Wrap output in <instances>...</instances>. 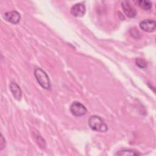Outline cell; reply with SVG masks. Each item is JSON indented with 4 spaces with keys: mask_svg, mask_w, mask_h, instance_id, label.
<instances>
[{
    "mask_svg": "<svg viewBox=\"0 0 156 156\" xmlns=\"http://www.w3.org/2000/svg\"><path fill=\"white\" fill-rule=\"evenodd\" d=\"M88 125L90 129L98 132H105L108 130V126L99 116L93 115L89 118Z\"/></svg>",
    "mask_w": 156,
    "mask_h": 156,
    "instance_id": "cell-1",
    "label": "cell"
},
{
    "mask_svg": "<svg viewBox=\"0 0 156 156\" xmlns=\"http://www.w3.org/2000/svg\"><path fill=\"white\" fill-rule=\"evenodd\" d=\"M35 77L40 86L46 90L51 89V82L49 76L41 68H36L34 71Z\"/></svg>",
    "mask_w": 156,
    "mask_h": 156,
    "instance_id": "cell-2",
    "label": "cell"
},
{
    "mask_svg": "<svg viewBox=\"0 0 156 156\" xmlns=\"http://www.w3.org/2000/svg\"><path fill=\"white\" fill-rule=\"evenodd\" d=\"M71 113L76 116H82L86 114L87 109L80 102L77 101L73 102L69 107Z\"/></svg>",
    "mask_w": 156,
    "mask_h": 156,
    "instance_id": "cell-3",
    "label": "cell"
},
{
    "mask_svg": "<svg viewBox=\"0 0 156 156\" xmlns=\"http://www.w3.org/2000/svg\"><path fill=\"white\" fill-rule=\"evenodd\" d=\"M121 7L123 12L129 18H134L136 15L135 9L129 1H122L121 2Z\"/></svg>",
    "mask_w": 156,
    "mask_h": 156,
    "instance_id": "cell-4",
    "label": "cell"
},
{
    "mask_svg": "<svg viewBox=\"0 0 156 156\" xmlns=\"http://www.w3.org/2000/svg\"><path fill=\"white\" fill-rule=\"evenodd\" d=\"M3 18L7 21L12 24H18L21 19L20 14L16 10L7 12L3 14Z\"/></svg>",
    "mask_w": 156,
    "mask_h": 156,
    "instance_id": "cell-5",
    "label": "cell"
},
{
    "mask_svg": "<svg viewBox=\"0 0 156 156\" xmlns=\"http://www.w3.org/2000/svg\"><path fill=\"white\" fill-rule=\"evenodd\" d=\"M140 27L146 32H152L156 27V23L154 20L147 19L141 21L139 24Z\"/></svg>",
    "mask_w": 156,
    "mask_h": 156,
    "instance_id": "cell-6",
    "label": "cell"
},
{
    "mask_svg": "<svg viewBox=\"0 0 156 156\" xmlns=\"http://www.w3.org/2000/svg\"><path fill=\"white\" fill-rule=\"evenodd\" d=\"M70 12L74 16L82 17L85 14L86 9L83 4L77 3L71 7Z\"/></svg>",
    "mask_w": 156,
    "mask_h": 156,
    "instance_id": "cell-7",
    "label": "cell"
},
{
    "mask_svg": "<svg viewBox=\"0 0 156 156\" xmlns=\"http://www.w3.org/2000/svg\"><path fill=\"white\" fill-rule=\"evenodd\" d=\"M9 88L14 98L17 101H20L22 98V92L20 87L16 82H12L9 85Z\"/></svg>",
    "mask_w": 156,
    "mask_h": 156,
    "instance_id": "cell-8",
    "label": "cell"
},
{
    "mask_svg": "<svg viewBox=\"0 0 156 156\" xmlns=\"http://www.w3.org/2000/svg\"><path fill=\"white\" fill-rule=\"evenodd\" d=\"M115 155H140V153L132 149H124L119 151Z\"/></svg>",
    "mask_w": 156,
    "mask_h": 156,
    "instance_id": "cell-9",
    "label": "cell"
},
{
    "mask_svg": "<svg viewBox=\"0 0 156 156\" xmlns=\"http://www.w3.org/2000/svg\"><path fill=\"white\" fill-rule=\"evenodd\" d=\"M136 3L138 5L143 9L144 10H149L152 8V2L149 1H144V0H138L136 1Z\"/></svg>",
    "mask_w": 156,
    "mask_h": 156,
    "instance_id": "cell-10",
    "label": "cell"
},
{
    "mask_svg": "<svg viewBox=\"0 0 156 156\" xmlns=\"http://www.w3.org/2000/svg\"><path fill=\"white\" fill-rule=\"evenodd\" d=\"M135 63L140 68H141V69L145 68L147 66L146 62L143 58H141L140 57L135 58Z\"/></svg>",
    "mask_w": 156,
    "mask_h": 156,
    "instance_id": "cell-11",
    "label": "cell"
},
{
    "mask_svg": "<svg viewBox=\"0 0 156 156\" xmlns=\"http://www.w3.org/2000/svg\"><path fill=\"white\" fill-rule=\"evenodd\" d=\"M129 32H130V35H131L133 37L136 38L140 37V33L139 31H138V30H136V29H135V28L131 29H130Z\"/></svg>",
    "mask_w": 156,
    "mask_h": 156,
    "instance_id": "cell-12",
    "label": "cell"
},
{
    "mask_svg": "<svg viewBox=\"0 0 156 156\" xmlns=\"http://www.w3.org/2000/svg\"><path fill=\"white\" fill-rule=\"evenodd\" d=\"M0 150H2L4 148L5 146V139L4 138L2 135H1V143H0Z\"/></svg>",
    "mask_w": 156,
    "mask_h": 156,
    "instance_id": "cell-13",
    "label": "cell"
}]
</instances>
